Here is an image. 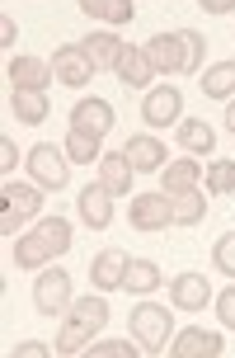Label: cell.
<instances>
[{"mask_svg": "<svg viewBox=\"0 0 235 358\" xmlns=\"http://www.w3.org/2000/svg\"><path fill=\"white\" fill-rule=\"evenodd\" d=\"M104 325H109V302H104V292L94 287L90 297H80V302L66 306V321H61V330H56V340H52V354H61V358L90 354V344L99 340Z\"/></svg>", "mask_w": 235, "mask_h": 358, "instance_id": "6da1fadb", "label": "cell"}, {"mask_svg": "<svg viewBox=\"0 0 235 358\" xmlns=\"http://www.w3.org/2000/svg\"><path fill=\"white\" fill-rule=\"evenodd\" d=\"M43 213V189L38 184H19V179H5V194H0V231L19 236L24 222H33Z\"/></svg>", "mask_w": 235, "mask_h": 358, "instance_id": "7a4b0ae2", "label": "cell"}, {"mask_svg": "<svg viewBox=\"0 0 235 358\" xmlns=\"http://www.w3.org/2000/svg\"><path fill=\"white\" fill-rule=\"evenodd\" d=\"M127 325H132V340L142 344V354H160L165 344L174 340V321H169V311L160 302H137Z\"/></svg>", "mask_w": 235, "mask_h": 358, "instance_id": "3957f363", "label": "cell"}, {"mask_svg": "<svg viewBox=\"0 0 235 358\" xmlns=\"http://www.w3.org/2000/svg\"><path fill=\"white\" fill-rule=\"evenodd\" d=\"M29 175H33V184L38 189H47V194H61L66 189V179H71V161H66V151L61 146H52V142H38V146H29Z\"/></svg>", "mask_w": 235, "mask_h": 358, "instance_id": "277c9868", "label": "cell"}, {"mask_svg": "<svg viewBox=\"0 0 235 358\" xmlns=\"http://www.w3.org/2000/svg\"><path fill=\"white\" fill-rule=\"evenodd\" d=\"M71 273L61 264H47V268H38V278H33V306L43 311V316H61L66 306H71Z\"/></svg>", "mask_w": 235, "mask_h": 358, "instance_id": "5b68a950", "label": "cell"}, {"mask_svg": "<svg viewBox=\"0 0 235 358\" xmlns=\"http://www.w3.org/2000/svg\"><path fill=\"white\" fill-rule=\"evenodd\" d=\"M146 57L156 76H188V43H183V29L179 34H156L146 43Z\"/></svg>", "mask_w": 235, "mask_h": 358, "instance_id": "8992f818", "label": "cell"}, {"mask_svg": "<svg viewBox=\"0 0 235 358\" xmlns=\"http://www.w3.org/2000/svg\"><path fill=\"white\" fill-rule=\"evenodd\" d=\"M127 222L137 227V231H160V227H169L174 222V203H169V194H137L132 203H127Z\"/></svg>", "mask_w": 235, "mask_h": 358, "instance_id": "52a82bcc", "label": "cell"}, {"mask_svg": "<svg viewBox=\"0 0 235 358\" xmlns=\"http://www.w3.org/2000/svg\"><path fill=\"white\" fill-rule=\"evenodd\" d=\"M99 71L90 57H85V48L80 43H61V48H52V76L61 80V85L71 90H85V80Z\"/></svg>", "mask_w": 235, "mask_h": 358, "instance_id": "ba28073f", "label": "cell"}, {"mask_svg": "<svg viewBox=\"0 0 235 358\" xmlns=\"http://www.w3.org/2000/svg\"><path fill=\"white\" fill-rule=\"evenodd\" d=\"M113 76H118L127 90H146V85H151V76H156V66H151L146 48L123 43V48H118V57H113Z\"/></svg>", "mask_w": 235, "mask_h": 358, "instance_id": "9c48e42d", "label": "cell"}, {"mask_svg": "<svg viewBox=\"0 0 235 358\" xmlns=\"http://www.w3.org/2000/svg\"><path fill=\"white\" fill-rule=\"evenodd\" d=\"M179 108H183V94L174 85H160V90H146L142 118L146 127H169V123H179Z\"/></svg>", "mask_w": 235, "mask_h": 358, "instance_id": "30bf717a", "label": "cell"}, {"mask_svg": "<svg viewBox=\"0 0 235 358\" xmlns=\"http://www.w3.org/2000/svg\"><path fill=\"white\" fill-rule=\"evenodd\" d=\"M123 151H127V161H132V170H137V175H160L165 165H169V161H165V142H160V137H151V132L127 137Z\"/></svg>", "mask_w": 235, "mask_h": 358, "instance_id": "8fae6325", "label": "cell"}, {"mask_svg": "<svg viewBox=\"0 0 235 358\" xmlns=\"http://www.w3.org/2000/svg\"><path fill=\"white\" fill-rule=\"evenodd\" d=\"M71 127H80V132H94V137H109V132H113V104H109V99H99V94L75 99Z\"/></svg>", "mask_w": 235, "mask_h": 358, "instance_id": "7c38bea8", "label": "cell"}, {"mask_svg": "<svg viewBox=\"0 0 235 358\" xmlns=\"http://www.w3.org/2000/svg\"><path fill=\"white\" fill-rule=\"evenodd\" d=\"M221 349H226V340H221L217 330H198V325H188V330H179L169 340V354L174 358H217Z\"/></svg>", "mask_w": 235, "mask_h": 358, "instance_id": "4fadbf2b", "label": "cell"}, {"mask_svg": "<svg viewBox=\"0 0 235 358\" xmlns=\"http://www.w3.org/2000/svg\"><path fill=\"white\" fill-rule=\"evenodd\" d=\"M75 213H80V222H85L90 231H104L113 222V194L104 184H85L80 198H75Z\"/></svg>", "mask_w": 235, "mask_h": 358, "instance_id": "5bb4252c", "label": "cell"}, {"mask_svg": "<svg viewBox=\"0 0 235 358\" xmlns=\"http://www.w3.org/2000/svg\"><path fill=\"white\" fill-rule=\"evenodd\" d=\"M127 264H132V255L127 250H99L90 264V283L99 287V292H118L127 278Z\"/></svg>", "mask_w": 235, "mask_h": 358, "instance_id": "9a60e30c", "label": "cell"}, {"mask_svg": "<svg viewBox=\"0 0 235 358\" xmlns=\"http://www.w3.org/2000/svg\"><path fill=\"white\" fill-rule=\"evenodd\" d=\"M5 76H10V90H43V94H47V80H56L52 62H43V57H15Z\"/></svg>", "mask_w": 235, "mask_h": 358, "instance_id": "2e32d148", "label": "cell"}, {"mask_svg": "<svg viewBox=\"0 0 235 358\" xmlns=\"http://www.w3.org/2000/svg\"><path fill=\"white\" fill-rule=\"evenodd\" d=\"M169 302L179 306V311H202V306H212V283L202 278V273H179L174 283H169Z\"/></svg>", "mask_w": 235, "mask_h": 358, "instance_id": "e0dca14e", "label": "cell"}, {"mask_svg": "<svg viewBox=\"0 0 235 358\" xmlns=\"http://www.w3.org/2000/svg\"><path fill=\"white\" fill-rule=\"evenodd\" d=\"M10 259H15L19 268H47L56 255H52V245L43 241V231H19V236H15V250H10Z\"/></svg>", "mask_w": 235, "mask_h": 358, "instance_id": "ac0fdd59", "label": "cell"}, {"mask_svg": "<svg viewBox=\"0 0 235 358\" xmlns=\"http://www.w3.org/2000/svg\"><path fill=\"white\" fill-rule=\"evenodd\" d=\"M132 175H137V170L127 161V151H104V156H99V184H104L113 198L132 189Z\"/></svg>", "mask_w": 235, "mask_h": 358, "instance_id": "d6986e66", "label": "cell"}, {"mask_svg": "<svg viewBox=\"0 0 235 358\" xmlns=\"http://www.w3.org/2000/svg\"><path fill=\"white\" fill-rule=\"evenodd\" d=\"M10 113L29 127H43L52 108H47V94L43 90H10Z\"/></svg>", "mask_w": 235, "mask_h": 358, "instance_id": "ffe728a7", "label": "cell"}, {"mask_svg": "<svg viewBox=\"0 0 235 358\" xmlns=\"http://www.w3.org/2000/svg\"><path fill=\"white\" fill-rule=\"evenodd\" d=\"M202 175H198V161L193 156H179V161H169L160 170V189L165 194H188V189H198Z\"/></svg>", "mask_w": 235, "mask_h": 358, "instance_id": "44dd1931", "label": "cell"}, {"mask_svg": "<svg viewBox=\"0 0 235 358\" xmlns=\"http://www.w3.org/2000/svg\"><path fill=\"white\" fill-rule=\"evenodd\" d=\"M61 151H66V161H71V165H94L99 156H104V137H94V132H80V127H71Z\"/></svg>", "mask_w": 235, "mask_h": 358, "instance_id": "7402d4cb", "label": "cell"}, {"mask_svg": "<svg viewBox=\"0 0 235 358\" xmlns=\"http://www.w3.org/2000/svg\"><path fill=\"white\" fill-rule=\"evenodd\" d=\"M85 57H90L99 71H113V57H118V48H123V38H113L109 29H94V34H85Z\"/></svg>", "mask_w": 235, "mask_h": 358, "instance_id": "603a6c76", "label": "cell"}, {"mask_svg": "<svg viewBox=\"0 0 235 358\" xmlns=\"http://www.w3.org/2000/svg\"><path fill=\"white\" fill-rule=\"evenodd\" d=\"M179 146L207 156V151H217V132H212V123H202V118H179Z\"/></svg>", "mask_w": 235, "mask_h": 358, "instance_id": "cb8c5ba5", "label": "cell"}, {"mask_svg": "<svg viewBox=\"0 0 235 358\" xmlns=\"http://www.w3.org/2000/svg\"><path fill=\"white\" fill-rule=\"evenodd\" d=\"M123 287H127V292H137V297L156 292V287H160V264H156V259H132V264H127Z\"/></svg>", "mask_w": 235, "mask_h": 358, "instance_id": "d4e9b609", "label": "cell"}, {"mask_svg": "<svg viewBox=\"0 0 235 358\" xmlns=\"http://www.w3.org/2000/svg\"><path fill=\"white\" fill-rule=\"evenodd\" d=\"M169 203H174V222H179V227H198L202 217H207V194H202V189L169 194Z\"/></svg>", "mask_w": 235, "mask_h": 358, "instance_id": "484cf974", "label": "cell"}, {"mask_svg": "<svg viewBox=\"0 0 235 358\" xmlns=\"http://www.w3.org/2000/svg\"><path fill=\"white\" fill-rule=\"evenodd\" d=\"M202 94L207 99H235V62H217L202 76Z\"/></svg>", "mask_w": 235, "mask_h": 358, "instance_id": "4316f807", "label": "cell"}, {"mask_svg": "<svg viewBox=\"0 0 235 358\" xmlns=\"http://www.w3.org/2000/svg\"><path fill=\"white\" fill-rule=\"evenodd\" d=\"M202 189L207 194H235V161H212L202 170Z\"/></svg>", "mask_w": 235, "mask_h": 358, "instance_id": "83f0119b", "label": "cell"}, {"mask_svg": "<svg viewBox=\"0 0 235 358\" xmlns=\"http://www.w3.org/2000/svg\"><path fill=\"white\" fill-rule=\"evenodd\" d=\"M38 231H43V241H47V245H52V255L56 259H61V255L71 250V222H66V217H47V222H38Z\"/></svg>", "mask_w": 235, "mask_h": 358, "instance_id": "f1b7e54d", "label": "cell"}, {"mask_svg": "<svg viewBox=\"0 0 235 358\" xmlns=\"http://www.w3.org/2000/svg\"><path fill=\"white\" fill-rule=\"evenodd\" d=\"M90 354L94 358H137V354H142V344H137V340H94Z\"/></svg>", "mask_w": 235, "mask_h": 358, "instance_id": "f546056e", "label": "cell"}, {"mask_svg": "<svg viewBox=\"0 0 235 358\" xmlns=\"http://www.w3.org/2000/svg\"><path fill=\"white\" fill-rule=\"evenodd\" d=\"M132 15H137L132 0H99V10H94V19H104V24H132Z\"/></svg>", "mask_w": 235, "mask_h": 358, "instance_id": "4dcf8cb0", "label": "cell"}, {"mask_svg": "<svg viewBox=\"0 0 235 358\" xmlns=\"http://www.w3.org/2000/svg\"><path fill=\"white\" fill-rule=\"evenodd\" d=\"M212 264H217L226 278H235V231L217 236V245H212Z\"/></svg>", "mask_w": 235, "mask_h": 358, "instance_id": "1f68e13d", "label": "cell"}, {"mask_svg": "<svg viewBox=\"0 0 235 358\" xmlns=\"http://www.w3.org/2000/svg\"><path fill=\"white\" fill-rule=\"evenodd\" d=\"M183 43H188V71H198L202 62H207V38L193 34V29H183Z\"/></svg>", "mask_w": 235, "mask_h": 358, "instance_id": "d6a6232c", "label": "cell"}, {"mask_svg": "<svg viewBox=\"0 0 235 358\" xmlns=\"http://www.w3.org/2000/svg\"><path fill=\"white\" fill-rule=\"evenodd\" d=\"M212 306H217L221 325H226V330H235V283L226 287V292H221V297H217V302H212Z\"/></svg>", "mask_w": 235, "mask_h": 358, "instance_id": "836d02e7", "label": "cell"}, {"mask_svg": "<svg viewBox=\"0 0 235 358\" xmlns=\"http://www.w3.org/2000/svg\"><path fill=\"white\" fill-rule=\"evenodd\" d=\"M19 165V146L10 142V137H0V175L10 179V170H15Z\"/></svg>", "mask_w": 235, "mask_h": 358, "instance_id": "e575fe53", "label": "cell"}, {"mask_svg": "<svg viewBox=\"0 0 235 358\" xmlns=\"http://www.w3.org/2000/svg\"><path fill=\"white\" fill-rule=\"evenodd\" d=\"M10 354H15V358H47V344H38V340H24V344H15Z\"/></svg>", "mask_w": 235, "mask_h": 358, "instance_id": "d590c367", "label": "cell"}, {"mask_svg": "<svg viewBox=\"0 0 235 358\" xmlns=\"http://www.w3.org/2000/svg\"><path fill=\"white\" fill-rule=\"evenodd\" d=\"M198 10H202V15H231L235 0H198Z\"/></svg>", "mask_w": 235, "mask_h": 358, "instance_id": "8d00e7d4", "label": "cell"}, {"mask_svg": "<svg viewBox=\"0 0 235 358\" xmlns=\"http://www.w3.org/2000/svg\"><path fill=\"white\" fill-rule=\"evenodd\" d=\"M0 43H5V52H10V43H19V24L10 15L0 19Z\"/></svg>", "mask_w": 235, "mask_h": 358, "instance_id": "74e56055", "label": "cell"}, {"mask_svg": "<svg viewBox=\"0 0 235 358\" xmlns=\"http://www.w3.org/2000/svg\"><path fill=\"white\" fill-rule=\"evenodd\" d=\"M226 127L235 132V99H226Z\"/></svg>", "mask_w": 235, "mask_h": 358, "instance_id": "f35d334b", "label": "cell"}, {"mask_svg": "<svg viewBox=\"0 0 235 358\" xmlns=\"http://www.w3.org/2000/svg\"><path fill=\"white\" fill-rule=\"evenodd\" d=\"M80 10H85V15L94 19V10H99V0H80Z\"/></svg>", "mask_w": 235, "mask_h": 358, "instance_id": "ab89813d", "label": "cell"}]
</instances>
